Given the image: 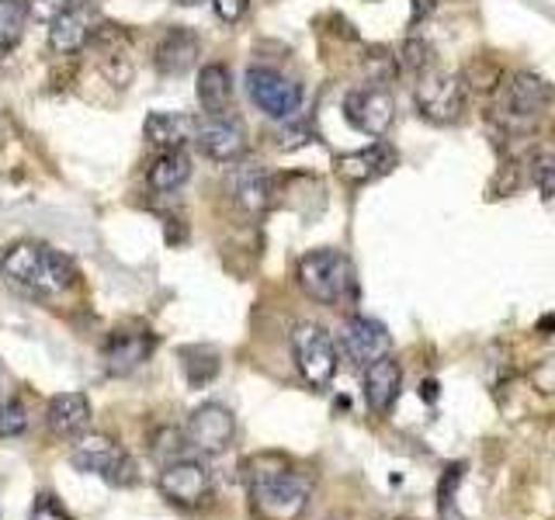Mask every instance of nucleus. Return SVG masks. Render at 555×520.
Returning a JSON list of instances; mask_svg holds the SVG:
<instances>
[{"instance_id":"nucleus-1","label":"nucleus","mask_w":555,"mask_h":520,"mask_svg":"<svg viewBox=\"0 0 555 520\" xmlns=\"http://www.w3.org/2000/svg\"><path fill=\"white\" fill-rule=\"evenodd\" d=\"M243 479L257 520H299L309 507L312 479L285 455H254L243 465Z\"/></svg>"},{"instance_id":"nucleus-2","label":"nucleus","mask_w":555,"mask_h":520,"mask_svg":"<svg viewBox=\"0 0 555 520\" xmlns=\"http://www.w3.org/2000/svg\"><path fill=\"white\" fill-rule=\"evenodd\" d=\"M0 274L31 295H66L77 285V264L46 243L22 239L0 257Z\"/></svg>"},{"instance_id":"nucleus-3","label":"nucleus","mask_w":555,"mask_h":520,"mask_svg":"<svg viewBox=\"0 0 555 520\" xmlns=\"http://www.w3.org/2000/svg\"><path fill=\"white\" fill-rule=\"evenodd\" d=\"M552 101H555V87L548 80L528 74V69H517V74H507L496 83L490 118L503 132L520 135L534 129L538 115H542Z\"/></svg>"},{"instance_id":"nucleus-4","label":"nucleus","mask_w":555,"mask_h":520,"mask_svg":"<svg viewBox=\"0 0 555 520\" xmlns=\"http://www.w3.org/2000/svg\"><path fill=\"white\" fill-rule=\"evenodd\" d=\"M295 277H299V288L320 306H340L354 295L351 257L334 247H320V250L302 253L299 264H295Z\"/></svg>"},{"instance_id":"nucleus-5","label":"nucleus","mask_w":555,"mask_h":520,"mask_svg":"<svg viewBox=\"0 0 555 520\" xmlns=\"http://www.w3.org/2000/svg\"><path fill=\"white\" fill-rule=\"evenodd\" d=\"M292 358L299 375L306 378V386L312 389H326L340 364L337 340L320 323H299L292 329Z\"/></svg>"},{"instance_id":"nucleus-6","label":"nucleus","mask_w":555,"mask_h":520,"mask_svg":"<svg viewBox=\"0 0 555 520\" xmlns=\"http://www.w3.org/2000/svg\"><path fill=\"white\" fill-rule=\"evenodd\" d=\"M413 104H416V112H421V118L430 121V126H455L465 112L462 74H441V69H430V74L416 77Z\"/></svg>"},{"instance_id":"nucleus-7","label":"nucleus","mask_w":555,"mask_h":520,"mask_svg":"<svg viewBox=\"0 0 555 520\" xmlns=\"http://www.w3.org/2000/svg\"><path fill=\"white\" fill-rule=\"evenodd\" d=\"M243 83H247L250 101L274 121H288L302 108V87L288 80L285 74H278L274 66H247Z\"/></svg>"},{"instance_id":"nucleus-8","label":"nucleus","mask_w":555,"mask_h":520,"mask_svg":"<svg viewBox=\"0 0 555 520\" xmlns=\"http://www.w3.org/2000/svg\"><path fill=\"white\" fill-rule=\"evenodd\" d=\"M74 468L87 476H98L112 485H132L135 482V461L126 447H118L112 438H104V433H91V438H83L74 455H69Z\"/></svg>"},{"instance_id":"nucleus-9","label":"nucleus","mask_w":555,"mask_h":520,"mask_svg":"<svg viewBox=\"0 0 555 520\" xmlns=\"http://www.w3.org/2000/svg\"><path fill=\"white\" fill-rule=\"evenodd\" d=\"M344 118L354 132L382 139L396 121V98L378 83L354 87V91H347V98H344Z\"/></svg>"},{"instance_id":"nucleus-10","label":"nucleus","mask_w":555,"mask_h":520,"mask_svg":"<svg viewBox=\"0 0 555 520\" xmlns=\"http://www.w3.org/2000/svg\"><path fill=\"white\" fill-rule=\"evenodd\" d=\"M337 351L354 364V368H369L372 361L386 358L392 351V337L386 323L372 316H347L337 337Z\"/></svg>"},{"instance_id":"nucleus-11","label":"nucleus","mask_w":555,"mask_h":520,"mask_svg":"<svg viewBox=\"0 0 555 520\" xmlns=\"http://www.w3.org/2000/svg\"><path fill=\"white\" fill-rule=\"evenodd\" d=\"M195 146L216 164H236L247 153V129L236 115H205L195 126Z\"/></svg>"},{"instance_id":"nucleus-12","label":"nucleus","mask_w":555,"mask_h":520,"mask_svg":"<svg viewBox=\"0 0 555 520\" xmlns=\"http://www.w3.org/2000/svg\"><path fill=\"white\" fill-rule=\"evenodd\" d=\"M160 493L170 503H178V507L195 510L208 496H212V472H208V465L198 458H178V461L164 465Z\"/></svg>"},{"instance_id":"nucleus-13","label":"nucleus","mask_w":555,"mask_h":520,"mask_svg":"<svg viewBox=\"0 0 555 520\" xmlns=\"http://www.w3.org/2000/svg\"><path fill=\"white\" fill-rule=\"evenodd\" d=\"M184 433H188V444L195 451H202V455H219V451H225L233 444L236 420L222 403H202L195 413L188 416Z\"/></svg>"},{"instance_id":"nucleus-14","label":"nucleus","mask_w":555,"mask_h":520,"mask_svg":"<svg viewBox=\"0 0 555 520\" xmlns=\"http://www.w3.org/2000/svg\"><path fill=\"white\" fill-rule=\"evenodd\" d=\"M334 167L344 184H369V181L386 178V173H392L399 167V153H396V146L386 143V139H375V143L364 150L340 153Z\"/></svg>"},{"instance_id":"nucleus-15","label":"nucleus","mask_w":555,"mask_h":520,"mask_svg":"<svg viewBox=\"0 0 555 520\" xmlns=\"http://www.w3.org/2000/svg\"><path fill=\"white\" fill-rule=\"evenodd\" d=\"M198 56H202L198 35L184 25H170L153 49V66L160 69L164 77H184L198 66Z\"/></svg>"},{"instance_id":"nucleus-16","label":"nucleus","mask_w":555,"mask_h":520,"mask_svg":"<svg viewBox=\"0 0 555 520\" xmlns=\"http://www.w3.org/2000/svg\"><path fill=\"white\" fill-rule=\"evenodd\" d=\"M225 187H230L233 202L250 216L268 212L271 195H274L271 173L260 164H250V160H236V167L230 170V178H225Z\"/></svg>"},{"instance_id":"nucleus-17","label":"nucleus","mask_w":555,"mask_h":520,"mask_svg":"<svg viewBox=\"0 0 555 520\" xmlns=\"http://www.w3.org/2000/svg\"><path fill=\"white\" fill-rule=\"evenodd\" d=\"M94 28H98L94 11L87 4H74L49 22V46H52V52H60V56H74V52L91 46Z\"/></svg>"},{"instance_id":"nucleus-18","label":"nucleus","mask_w":555,"mask_h":520,"mask_svg":"<svg viewBox=\"0 0 555 520\" xmlns=\"http://www.w3.org/2000/svg\"><path fill=\"white\" fill-rule=\"evenodd\" d=\"M399 392H403V368H399V361L386 354L364 368V403H369L372 413L386 416L396 406Z\"/></svg>"},{"instance_id":"nucleus-19","label":"nucleus","mask_w":555,"mask_h":520,"mask_svg":"<svg viewBox=\"0 0 555 520\" xmlns=\"http://www.w3.org/2000/svg\"><path fill=\"white\" fill-rule=\"evenodd\" d=\"M46 424H49L52 438H60V441L80 438V433L87 430V424H91V399H87L83 392H60V395H52Z\"/></svg>"},{"instance_id":"nucleus-20","label":"nucleus","mask_w":555,"mask_h":520,"mask_svg":"<svg viewBox=\"0 0 555 520\" xmlns=\"http://www.w3.org/2000/svg\"><path fill=\"white\" fill-rule=\"evenodd\" d=\"M156 347V337L150 329H135V334H112L104 343V364L112 375H132Z\"/></svg>"},{"instance_id":"nucleus-21","label":"nucleus","mask_w":555,"mask_h":520,"mask_svg":"<svg viewBox=\"0 0 555 520\" xmlns=\"http://www.w3.org/2000/svg\"><path fill=\"white\" fill-rule=\"evenodd\" d=\"M195 98L202 104L205 115H230L233 112V74L225 63H205L198 83H195Z\"/></svg>"},{"instance_id":"nucleus-22","label":"nucleus","mask_w":555,"mask_h":520,"mask_svg":"<svg viewBox=\"0 0 555 520\" xmlns=\"http://www.w3.org/2000/svg\"><path fill=\"white\" fill-rule=\"evenodd\" d=\"M195 126H198V118H188L178 112H153L143 121V135H146V143L156 146L160 153L164 150H184V143L195 139Z\"/></svg>"},{"instance_id":"nucleus-23","label":"nucleus","mask_w":555,"mask_h":520,"mask_svg":"<svg viewBox=\"0 0 555 520\" xmlns=\"http://www.w3.org/2000/svg\"><path fill=\"white\" fill-rule=\"evenodd\" d=\"M191 178V160L184 150H164L146 170V184L153 191H178Z\"/></svg>"},{"instance_id":"nucleus-24","label":"nucleus","mask_w":555,"mask_h":520,"mask_svg":"<svg viewBox=\"0 0 555 520\" xmlns=\"http://www.w3.org/2000/svg\"><path fill=\"white\" fill-rule=\"evenodd\" d=\"M28 17H31L28 0H0V60L17 49Z\"/></svg>"},{"instance_id":"nucleus-25","label":"nucleus","mask_w":555,"mask_h":520,"mask_svg":"<svg viewBox=\"0 0 555 520\" xmlns=\"http://www.w3.org/2000/svg\"><path fill=\"white\" fill-rule=\"evenodd\" d=\"M181 364H184V375L195 389L208 386L216 375H219V354L208 351V347H184L181 351Z\"/></svg>"},{"instance_id":"nucleus-26","label":"nucleus","mask_w":555,"mask_h":520,"mask_svg":"<svg viewBox=\"0 0 555 520\" xmlns=\"http://www.w3.org/2000/svg\"><path fill=\"white\" fill-rule=\"evenodd\" d=\"M434 63H438V56H434V46L424 42V39H406L403 46H399V69H406L410 77H424L434 69Z\"/></svg>"},{"instance_id":"nucleus-27","label":"nucleus","mask_w":555,"mask_h":520,"mask_svg":"<svg viewBox=\"0 0 555 520\" xmlns=\"http://www.w3.org/2000/svg\"><path fill=\"white\" fill-rule=\"evenodd\" d=\"M188 433L184 430H173V427H160L153 433V455L156 458H164V465H170V461H178V458H184L188 455Z\"/></svg>"},{"instance_id":"nucleus-28","label":"nucleus","mask_w":555,"mask_h":520,"mask_svg":"<svg viewBox=\"0 0 555 520\" xmlns=\"http://www.w3.org/2000/svg\"><path fill=\"white\" fill-rule=\"evenodd\" d=\"M462 80H465V87H476V91H496V83L503 80V74H500V66L496 63H490V60H473L465 69H462Z\"/></svg>"},{"instance_id":"nucleus-29","label":"nucleus","mask_w":555,"mask_h":520,"mask_svg":"<svg viewBox=\"0 0 555 520\" xmlns=\"http://www.w3.org/2000/svg\"><path fill=\"white\" fill-rule=\"evenodd\" d=\"M28 430V410L22 399H0V438H22Z\"/></svg>"},{"instance_id":"nucleus-30","label":"nucleus","mask_w":555,"mask_h":520,"mask_svg":"<svg viewBox=\"0 0 555 520\" xmlns=\"http://www.w3.org/2000/svg\"><path fill=\"white\" fill-rule=\"evenodd\" d=\"M531 181H534L538 191H542V198L555 202V150L534 153V160H531Z\"/></svg>"},{"instance_id":"nucleus-31","label":"nucleus","mask_w":555,"mask_h":520,"mask_svg":"<svg viewBox=\"0 0 555 520\" xmlns=\"http://www.w3.org/2000/svg\"><path fill=\"white\" fill-rule=\"evenodd\" d=\"M364 63H369V74H372L378 83H389V80H396L399 74H403V69H399V56H392V49H386V46H382V49H372V52H369V60H364Z\"/></svg>"},{"instance_id":"nucleus-32","label":"nucleus","mask_w":555,"mask_h":520,"mask_svg":"<svg viewBox=\"0 0 555 520\" xmlns=\"http://www.w3.org/2000/svg\"><path fill=\"white\" fill-rule=\"evenodd\" d=\"M212 11H216L219 22L236 25V22H243V17H247L250 0H212Z\"/></svg>"},{"instance_id":"nucleus-33","label":"nucleus","mask_w":555,"mask_h":520,"mask_svg":"<svg viewBox=\"0 0 555 520\" xmlns=\"http://www.w3.org/2000/svg\"><path fill=\"white\" fill-rule=\"evenodd\" d=\"M31 520H69V514L56 503V496H35V507H31Z\"/></svg>"},{"instance_id":"nucleus-34","label":"nucleus","mask_w":555,"mask_h":520,"mask_svg":"<svg viewBox=\"0 0 555 520\" xmlns=\"http://www.w3.org/2000/svg\"><path fill=\"white\" fill-rule=\"evenodd\" d=\"M462 476H465V468H462V465H448V472H444V479H441V510H444V514L451 510V496H455V485L462 482Z\"/></svg>"},{"instance_id":"nucleus-35","label":"nucleus","mask_w":555,"mask_h":520,"mask_svg":"<svg viewBox=\"0 0 555 520\" xmlns=\"http://www.w3.org/2000/svg\"><path fill=\"white\" fill-rule=\"evenodd\" d=\"M531 378H534L538 392H555V354H552V358H545L542 364H538Z\"/></svg>"},{"instance_id":"nucleus-36","label":"nucleus","mask_w":555,"mask_h":520,"mask_svg":"<svg viewBox=\"0 0 555 520\" xmlns=\"http://www.w3.org/2000/svg\"><path fill=\"white\" fill-rule=\"evenodd\" d=\"M181 8H198V4H205V0H178Z\"/></svg>"}]
</instances>
